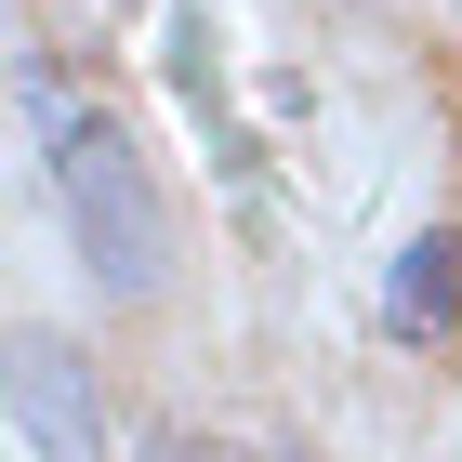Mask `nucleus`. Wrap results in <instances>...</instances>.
Here are the masks:
<instances>
[{
  "instance_id": "2",
  "label": "nucleus",
  "mask_w": 462,
  "mask_h": 462,
  "mask_svg": "<svg viewBox=\"0 0 462 462\" xmlns=\"http://www.w3.org/2000/svg\"><path fill=\"white\" fill-rule=\"evenodd\" d=\"M14 423L40 436V462H106V410H93V383H79V356L53 330L14 344Z\"/></svg>"
},
{
  "instance_id": "1",
  "label": "nucleus",
  "mask_w": 462,
  "mask_h": 462,
  "mask_svg": "<svg viewBox=\"0 0 462 462\" xmlns=\"http://www.w3.org/2000/svg\"><path fill=\"white\" fill-rule=\"evenodd\" d=\"M40 119V159H53V199H67V238L93 264L106 304H145V291L172 278V212H159V185H145V145L119 133L106 106H53V79H14Z\"/></svg>"
},
{
  "instance_id": "4",
  "label": "nucleus",
  "mask_w": 462,
  "mask_h": 462,
  "mask_svg": "<svg viewBox=\"0 0 462 462\" xmlns=\"http://www.w3.org/2000/svg\"><path fill=\"white\" fill-rule=\"evenodd\" d=\"M145 462H225V449H199V436H159V449H145Z\"/></svg>"
},
{
  "instance_id": "3",
  "label": "nucleus",
  "mask_w": 462,
  "mask_h": 462,
  "mask_svg": "<svg viewBox=\"0 0 462 462\" xmlns=\"http://www.w3.org/2000/svg\"><path fill=\"white\" fill-rule=\"evenodd\" d=\"M449 304H462V238H410V264H396V291H383V318L423 344V330H449Z\"/></svg>"
}]
</instances>
